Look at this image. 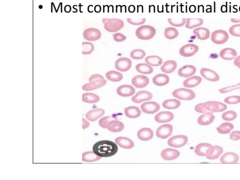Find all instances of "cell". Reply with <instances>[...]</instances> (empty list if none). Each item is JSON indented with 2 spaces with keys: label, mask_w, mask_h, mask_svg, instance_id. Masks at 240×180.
I'll return each mask as SVG.
<instances>
[{
  "label": "cell",
  "mask_w": 240,
  "mask_h": 180,
  "mask_svg": "<svg viewBox=\"0 0 240 180\" xmlns=\"http://www.w3.org/2000/svg\"><path fill=\"white\" fill-rule=\"evenodd\" d=\"M152 94L148 91H140L132 98V101L136 103H140L144 101H148L152 98Z\"/></svg>",
  "instance_id": "9a60e30c"
},
{
  "label": "cell",
  "mask_w": 240,
  "mask_h": 180,
  "mask_svg": "<svg viewBox=\"0 0 240 180\" xmlns=\"http://www.w3.org/2000/svg\"><path fill=\"white\" fill-rule=\"evenodd\" d=\"M156 29L153 26L144 25L138 27L136 31L137 38L142 40H149L156 34Z\"/></svg>",
  "instance_id": "7a4b0ae2"
},
{
  "label": "cell",
  "mask_w": 240,
  "mask_h": 180,
  "mask_svg": "<svg viewBox=\"0 0 240 180\" xmlns=\"http://www.w3.org/2000/svg\"><path fill=\"white\" fill-rule=\"evenodd\" d=\"M173 95L176 98L184 100H193L196 97L195 92L191 90L185 88H180L173 92Z\"/></svg>",
  "instance_id": "8992f818"
},
{
  "label": "cell",
  "mask_w": 240,
  "mask_h": 180,
  "mask_svg": "<svg viewBox=\"0 0 240 180\" xmlns=\"http://www.w3.org/2000/svg\"><path fill=\"white\" fill-rule=\"evenodd\" d=\"M211 40L217 45H222L226 43L229 39V35L226 31L217 30L211 34Z\"/></svg>",
  "instance_id": "5b68a950"
},
{
  "label": "cell",
  "mask_w": 240,
  "mask_h": 180,
  "mask_svg": "<svg viewBox=\"0 0 240 180\" xmlns=\"http://www.w3.org/2000/svg\"><path fill=\"white\" fill-rule=\"evenodd\" d=\"M90 84H85L83 86L84 89L85 90H92L96 88H100L106 84V80L102 76L99 74H95L89 78Z\"/></svg>",
  "instance_id": "3957f363"
},
{
  "label": "cell",
  "mask_w": 240,
  "mask_h": 180,
  "mask_svg": "<svg viewBox=\"0 0 240 180\" xmlns=\"http://www.w3.org/2000/svg\"><path fill=\"white\" fill-rule=\"evenodd\" d=\"M71 7L69 5H66L64 8V10L66 12H69L71 11Z\"/></svg>",
  "instance_id": "9f6ffc18"
},
{
  "label": "cell",
  "mask_w": 240,
  "mask_h": 180,
  "mask_svg": "<svg viewBox=\"0 0 240 180\" xmlns=\"http://www.w3.org/2000/svg\"><path fill=\"white\" fill-rule=\"evenodd\" d=\"M215 116L211 112L206 113L200 115L198 119V123L199 125L207 126L212 124L214 121Z\"/></svg>",
  "instance_id": "7402d4cb"
},
{
  "label": "cell",
  "mask_w": 240,
  "mask_h": 180,
  "mask_svg": "<svg viewBox=\"0 0 240 180\" xmlns=\"http://www.w3.org/2000/svg\"><path fill=\"white\" fill-rule=\"evenodd\" d=\"M111 120L110 116H107L103 118L100 121V124L103 128H107V125L109 123V121Z\"/></svg>",
  "instance_id": "816d5d0a"
},
{
  "label": "cell",
  "mask_w": 240,
  "mask_h": 180,
  "mask_svg": "<svg viewBox=\"0 0 240 180\" xmlns=\"http://www.w3.org/2000/svg\"><path fill=\"white\" fill-rule=\"evenodd\" d=\"M101 36V33L99 30L96 28H88L84 30L83 37L88 41H96L99 40Z\"/></svg>",
  "instance_id": "9c48e42d"
},
{
  "label": "cell",
  "mask_w": 240,
  "mask_h": 180,
  "mask_svg": "<svg viewBox=\"0 0 240 180\" xmlns=\"http://www.w3.org/2000/svg\"><path fill=\"white\" fill-rule=\"evenodd\" d=\"M94 49V47L90 42H84L82 43V54L83 55L91 54Z\"/></svg>",
  "instance_id": "b9f144b4"
},
{
  "label": "cell",
  "mask_w": 240,
  "mask_h": 180,
  "mask_svg": "<svg viewBox=\"0 0 240 180\" xmlns=\"http://www.w3.org/2000/svg\"><path fill=\"white\" fill-rule=\"evenodd\" d=\"M101 7L99 5H97L95 7L94 10L96 12H100L101 11Z\"/></svg>",
  "instance_id": "6f0895ef"
},
{
  "label": "cell",
  "mask_w": 240,
  "mask_h": 180,
  "mask_svg": "<svg viewBox=\"0 0 240 180\" xmlns=\"http://www.w3.org/2000/svg\"><path fill=\"white\" fill-rule=\"evenodd\" d=\"M230 138L234 141H237L240 139V131H234L230 135Z\"/></svg>",
  "instance_id": "f5cc1de1"
},
{
  "label": "cell",
  "mask_w": 240,
  "mask_h": 180,
  "mask_svg": "<svg viewBox=\"0 0 240 180\" xmlns=\"http://www.w3.org/2000/svg\"><path fill=\"white\" fill-rule=\"evenodd\" d=\"M164 35L167 39L173 40L178 37L179 35V32L175 27H169L165 30Z\"/></svg>",
  "instance_id": "ab89813d"
},
{
  "label": "cell",
  "mask_w": 240,
  "mask_h": 180,
  "mask_svg": "<svg viewBox=\"0 0 240 180\" xmlns=\"http://www.w3.org/2000/svg\"><path fill=\"white\" fill-rule=\"evenodd\" d=\"M226 103L230 105H235L236 104L240 103V96L235 95V96H229L227 97L224 100Z\"/></svg>",
  "instance_id": "bcb514c9"
},
{
  "label": "cell",
  "mask_w": 240,
  "mask_h": 180,
  "mask_svg": "<svg viewBox=\"0 0 240 180\" xmlns=\"http://www.w3.org/2000/svg\"><path fill=\"white\" fill-rule=\"evenodd\" d=\"M104 28L109 32H116L124 26L123 21L119 19H103Z\"/></svg>",
  "instance_id": "277c9868"
},
{
  "label": "cell",
  "mask_w": 240,
  "mask_h": 180,
  "mask_svg": "<svg viewBox=\"0 0 240 180\" xmlns=\"http://www.w3.org/2000/svg\"><path fill=\"white\" fill-rule=\"evenodd\" d=\"M115 143L121 148L131 149L134 147V142L129 138L125 137H118L115 139Z\"/></svg>",
  "instance_id": "d4e9b609"
},
{
  "label": "cell",
  "mask_w": 240,
  "mask_h": 180,
  "mask_svg": "<svg viewBox=\"0 0 240 180\" xmlns=\"http://www.w3.org/2000/svg\"><path fill=\"white\" fill-rule=\"evenodd\" d=\"M220 56L223 60L230 61L235 59L237 56V53L235 49L225 48L220 51Z\"/></svg>",
  "instance_id": "ac0fdd59"
},
{
  "label": "cell",
  "mask_w": 240,
  "mask_h": 180,
  "mask_svg": "<svg viewBox=\"0 0 240 180\" xmlns=\"http://www.w3.org/2000/svg\"><path fill=\"white\" fill-rule=\"evenodd\" d=\"M234 63L235 66L240 69V55L236 56L235 59H234Z\"/></svg>",
  "instance_id": "11a10c76"
},
{
  "label": "cell",
  "mask_w": 240,
  "mask_h": 180,
  "mask_svg": "<svg viewBox=\"0 0 240 180\" xmlns=\"http://www.w3.org/2000/svg\"><path fill=\"white\" fill-rule=\"evenodd\" d=\"M125 115L130 118L138 117L141 114V112L138 107L135 106H131L127 107L124 110Z\"/></svg>",
  "instance_id": "4dcf8cb0"
},
{
  "label": "cell",
  "mask_w": 240,
  "mask_h": 180,
  "mask_svg": "<svg viewBox=\"0 0 240 180\" xmlns=\"http://www.w3.org/2000/svg\"><path fill=\"white\" fill-rule=\"evenodd\" d=\"M138 137L141 140H149L152 139L153 138V131L150 128H143L138 131Z\"/></svg>",
  "instance_id": "484cf974"
},
{
  "label": "cell",
  "mask_w": 240,
  "mask_h": 180,
  "mask_svg": "<svg viewBox=\"0 0 240 180\" xmlns=\"http://www.w3.org/2000/svg\"><path fill=\"white\" fill-rule=\"evenodd\" d=\"M188 137L185 135H177L172 137L168 140V144L175 148L183 147L188 142Z\"/></svg>",
  "instance_id": "52a82bcc"
},
{
  "label": "cell",
  "mask_w": 240,
  "mask_h": 180,
  "mask_svg": "<svg viewBox=\"0 0 240 180\" xmlns=\"http://www.w3.org/2000/svg\"><path fill=\"white\" fill-rule=\"evenodd\" d=\"M200 72L202 77L206 80L211 82H217L220 80V76L214 70L208 68H203L201 69Z\"/></svg>",
  "instance_id": "8fae6325"
},
{
  "label": "cell",
  "mask_w": 240,
  "mask_h": 180,
  "mask_svg": "<svg viewBox=\"0 0 240 180\" xmlns=\"http://www.w3.org/2000/svg\"><path fill=\"white\" fill-rule=\"evenodd\" d=\"M131 66V61L128 58H120L115 61V68L120 71H127L130 69Z\"/></svg>",
  "instance_id": "30bf717a"
},
{
  "label": "cell",
  "mask_w": 240,
  "mask_h": 180,
  "mask_svg": "<svg viewBox=\"0 0 240 180\" xmlns=\"http://www.w3.org/2000/svg\"><path fill=\"white\" fill-rule=\"evenodd\" d=\"M106 76L107 79L112 82H119L123 78V76L121 73L114 70L108 72Z\"/></svg>",
  "instance_id": "74e56055"
},
{
  "label": "cell",
  "mask_w": 240,
  "mask_h": 180,
  "mask_svg": "<svg viewBox=\"0 0 240 180\" xmlns=\"http://www.w3.org/2000/svg\"><path fill=\"white\" fill-rule=\"evenodd\" d=\"M239 157L235 152H228L225 153L220 158L221 163L223 164H235L238 162Z\"/></svg>",
  "instance_id": "2e32d148"
},
{
  "label": "cell",
  "mask_w": 240,
  "mask_h": 180,
  "mask_svg": "<svg viewBox=\"0 0 240 180\" xmlns=\"http://www.w3.org/2000/svg\"><path fill=\"white\" fill-rule=\"evenodd\" d=\"M195 110L198 113L204 114L206 113L209 112V111L204 107V103L198 104V105H196L195 107Z\"/></svg>",
  "instance_id": "681fc988"
},
{
  "label": "cell",
  "mask_w": 240,
  "mask_h": 180,
  "mask_svg": "<svg viewBox=\"0 0 240 180\" xmlns=\"http://www.w3.org/2000/svg\"><path fill=\"white\" fill-rule=\"evenodd\" d=\"M173 132V126L170 124H164L157 129L156 135L161 139H166L169 138Z\"/></svg>",
  "instance_id": "5bb4252c"
},
{
  "label": "cell",
  "mask_w": 240,
  "mask_h": 180,
  "mask_svg": "<svg viewBox=\"0 0 240 180\" xmlns=\"http://www.w3.org/2000/svg\"><path fill=\"white\" fill-rule=\"evenodd\" d=\"M174 114L170 112H161L155 116V120L159 123H167L174 119Z\"/></svg>",
  "instance_id": "603a6c76"
},
{
  "label": "cell",
  "mask_w": 240,
  "mask_h": 180,
  "mask_svg": "<svg viewBox=\"0 0 240 180\" xmlns=\"http://www.w3.org/2000/svg\"><path fill=\"white\" fill-rule=\"evenodd\" d=\"M223 152V149L220 146H212L206 152V157L208 160H214L220 157Z\"/></svg>",
  "instance_id": "7c38bea8"
},
{
  "label": "cell",
  "mask_w": 240,
  "mask_h": 180,
  "mask_svg": "<svg viewBox=\"0 0 240 180\" xmlns=\"http://www.w3.org/2000/svg\"><path fill=\"white\" fill-rule=\"evenodd\" d=\"M212 146L210 144L207 143L199 144L196 147L195 152L196 154L198 156H206V152H207V150Z\"/></svg>",
  "instance_id": "1f68e13d"
},
{
  "label": "cell",
  "mask_w": 240,
  "mask_h": 180,
  "mask_svg": "<svg viewBox=\"0 0 240 180\" xmlns=\"http://www.w3.org/2000/svg\"><path fill=\"white\" fill-rule=\"evenodd\" d=\"M161 155L164 160H172L176 159L179 157L180 152L177 150L174 149L167 148L162 151Z\"/></svg>",
  "instance_id": "44dd1931"
},
{
  "label": "cell",
  "mask_w": 240,
  "mask_h": 180,
  "mask_svg": "<svg viewBox=\"0 0 240 180\" xmlns=\"http://www.w3.org/2000/svg\"><path fill=\"white\" fill-rule=\"evenodd\" d=\"M135 92V88L129 85H123L117 89V93L121 97H127L131 96Z\"/></svg>",
  "instance_id": "ffe728a7"
},
{
  "label": "cell",
  "mask_w": 240,
  "mask_h": 180,
  "mask_svg": "<svg viewBox=\"0 0 240 180\" xmlns=\"http://www.w3.org/2000/svg\"><path fill=\"white\" fill-rule=\"evenodd\" d=\"M240 89V83L237 84H234L233 86H229L227 87H224L219 89L220 93H226L227 92H231L232 91H235L236 90Z\"/></svg>",
  "instance_id": "f6af8a7d"
},
{
  "label": "cell",
  "mask_w": 240,
  "mask_h": 180,
  "mask_svg": "<svg viewBox=\"0 0 240 180\" xmlns=\"http://www.w3.org/2000/svg\"><path fill=\"white\" fill-rule=\"evenodd\" d=\"M124 128V124L121 121L115 120L109 123L107 128L110 131L113 132H118L121 131Z\"/></svg>",
  "instance_id": "f546056e"
},
{
  "label": "cell",
  "mask_w": 240,
  "mask_h": 180,
  "mask_svg": "<svg viewBox=\"0 0 240 180\" xmlns=\"http://www.w3.org/2000/svg\"><path fill=\"white\" fill-rule=\"evenodd\" d=\"M141 109L146 114H153L160 110V106L157 102L150 101L142 104Z\"/></svg>",
  "instance_id": "4fadbf2b"
},
{
  "label": "cell",
  "mask_w": 240,
  "mask_h": 180,
  "mask_svg": "<svg viewBox=\"0 0 240 180\" xmlns=\"http://www.w3.org/2000/svg\"><path fill=\"white\" fill-rule=\"evenodd\" d=\"M199 50V47L194 44H188L180 49V55L183 57H189L195 55Z\"/></svg>",
  "instance_id": "ba28073f"
},
{
  "label": "cell",
  "mask_w": 240,
  "mask_h": 180,
  "mask_svg": "<svg viewBox=\"0 0 240 180\" xmlns=\"http://www.w3.org/2000/svg\"><path fill=\"white\" fill-rule=\"evenodd\" d=\"M153 83L158 86H163L166 85L169 82V78L165 74H158L153 77Z\"/></svg>",
  "instance_id": "4316f807"
},
{
  "label": "cell",
  "mask_w": 240,
  "mask_h": 180,
  "mask_svg": "<svg viewBox=\"0 0 240 180\" xmlns=\"http://www.w3.org/2000/svg\"><path fill=\"white\" fill-rule=\"evenodd\" d=\"M169 24L171 26H175V27H181L184 26L186 23V19L185 18L183 19H168Z\"/></svg>",
  "instance_id": "ee69618b"
},
{
  "label": "cell",
  "mask_w": 240,
  "mask_h": 180,
  "mask_svg": "<svg viewBox=\"0 0 240 180\" xmlns=\"http://www.w3.org/2000/svg\"><path fill=\"white\" fill-rule=\"evenodd\" d=\"M202 79L199 76H193L186 79L183 82V86L187 88H193L198 86L202 82Z\"/></svg>",
  "instance_id": "83f0119b"
},
{
  "label": "cell",
  "mask_w": 240,
  "mask_h": 180,
  "mask_svg": "<svg viewBox=\"0 0 240 180\" xmlns=\"http://www.w3.org/2000/svg\"><path fill=\"white\" fill-rule=\"evenodd\" d=\"M136 69L139 73L150 74L153 71V68L151 65L144 63H139L136 66Z\"/></svg>",
  "instance_id": "836d02e7"
},
{
  "label": "cell",
  "mask_w": 240,
  "mask_h": 180,
  "mask_svg": "<svg viewBox=\"0 0 240 180\" xmlns=\"http://www.w3.org/2000/svg\"></svg>",
  "instance_id": "6125c7cd"
},
{
  "label": "cell",
  "mask_w": 240,
  "mask_h": 180,
  "mask_svg": "<svg viewBox=\"0 0 240 180\" xmlns=\"http://www.w3.org/2000/svg\"><path fill=\"white\" fill-rule=\"evenodd\" d=\"M146 53L144 50L140 49H135L130 53V56L135 60H141L146 56Z\"/></svg>",
  "instance_id": "60d3db41"
},
{
  "label": "cell",
  "mask_w": 240,
  "mask_h": 180,
  "mask_svg": "<svg viewBox=\"0 0 240 180\" xmlns=\"http://www.w3.org/2000/svg\"><path fill=\"white\" fill-rule=\"evenodd\" d=\"M204 107L209 112L218 113L220 105L218 101H209L204 103Z\"/></svg>",
  "instance_id": "f35d334b"
},
{
  "label": "cell",
  "mask_w": 240,
  "mask_h": 180,
  "mask_svg": "<svg viewBox=\"0 0 240 180\" xmlns=\"http://www.w3.org/2000/svg\"><path fill=\"white\" fill-rule=\"evenodd\" d=\"M146 19L145 18L142 19H131L128 18L127 21L130 24L134 25V26H138L141 24H143L146 22Z\"/></svg>",
  "instance_id": "c3c4849f"
},
{
  "label": "cell",
  "mask_w": 240,
  "mask_h": 180,
  "mask_svg": "<svg viewBox=\"0 0 240 180\" xmlns=\"http://www.w3.org/2000/svg\"><path fill=\"white\" fill-rule=\"evenodd\" d=\"M234 128L233 124L230 123H224L216 128L217 131L221 134H229Z\"/></svg>",
  "instance_id": "e575fe53"
},
{
  "label": "cell",
  "mask_w": 240,
  "mask_h": 180,
  "mask_svg": "<svg viewBox=\"0 0 240 180\" xmlns=\"http://www.w3.org/2000/svg\"><path fill=\"white\" fill-rule=\"evenodd\" d=\"M93 152L100 157H110L117 152L118 148L116 144L109 140H101L93 146Z\"/></svg>",
  "instance_id": "6da1fadb"
},
{
  "label": "cell",
  "mask_w": 240,
  "mask_h": 180,
  "mask_svg": "<svg viewBox=\"0 0 240 180\" xmlns=\"http://www.w3.org/2000/svg\"><path fill=\"white\" fill-rule=\"evenodd\" d=\"M231 21L234 23H240V19L238 18H231Z\"/></svg>",
  "instance_id": "680465c9"
},
{
  "label": "cell",
  "mask_w": 240,
  "mask_h": 180,
  "mask_svg": "<svg viewBox=\"0 0 240 180\" xmlns=\"http://www.w3.org/2000/svg\"><path fill=\"white\" fill-rule=\"evenodd\" d=\"M135 6H134L133 5H131V6L129 7V11L130 12H133L135 11Z\"/></svg>",
  "instance_id": "91938a15"
},
{
  "label": "cell",
  "mask_w": 240,
  "mask_h": 180,
  "mask_svg": "<svg viewBox=\"0 0 240 180\" xmlns=\"http://www.w3.org/2000/svg\"><path fill=\"white\" fill-rule=\"evenodd\" d=\"M229 32L233 36L240 37V24H235L231 26Z\"/></svg>",
  "instance_id": "7dc6e473"
},
{
  "label": "cell",
  "mask_w": 240,
  "mask_h": 180,
  "mask_svg": "<svg viewBox=\"0 0 240 180\" xmlns=\"http://www.w3.org/2000/svg\"><path fill=\"white\" fill-rule=\"evenodd\" d=\"M114 40L116 42H123L126 39V37L121 33H116L113 35Z\"/></svg>",
  "instance_id": "f907efd6"
},
{
  "label": "cell",
  "mask_w": 240,
  "mask_h": 180,
  "mask_svg": "<svg viewBox=\"0 0 240 180\" xmlns=\"http://www.w3.org/2000/svg\"><path fill=\"white\" fill-rule=\"evenodd\" d=\"M189 9L191 12H194L196 11V7L194 5L190 6Z\"/></svg>",
  "instance_id": "94428289"
},
{
  "label": "cell",
  "mask_w": 240,
  "mask_h": 180,
  "mask_svg": "<svg viewBox=\"0 0 240 180\" xmlns=\"http://www.w3.org/2000/svg\"><path fill=\"white\" fill-rule=\"evenodd\" d=\"M203 23V19L202 18H188L186 20V24L185 27L188 29H191L195 27L200 26Z\"/></svg>",
  "instance_id": "d6a6232c"
},
{
  "label": "cell",
  "mask_w": 240,
  "mask_h": 180,
  "mask_svg": "<svg viewBox=\"0 0 240 180\" xmlns=\"http://www.w3.org/2000/svg\"><path fill=\"white\" fill-rule=\"evenodd\" d=\"M219 105H220V108H219L218 112H223V111L226 110L227 109V105L223 103L222 102H219Z\"/></svg>",
  "instance_id": "db71d44e"
},
{
  "label": "cell",
  "mask_w": 240,
  "mask_h": 180,
  "mask_svg": "<svg viewBox=\"0 0 240 180\" xmlns=\"http://www.w3.org/2000/svg\"><path fill=\"white\" fill-rule=\"evenodd\" d=\"M193 33L197 36L198 39L202 40H207L210 36L209 30L205 27L196 28L193 31Z\"/></svg>",
  "instance_id": "cb8c5ba5"
},
{
  "label": "cell",
  "mask_w": 240,
  "mask_h": 180,
  "mask_svg": "<svg viewBox=\"0 0 240 180\" xmlns=\"http://www.w3.org/2000/svg\"><path fill=\"white\" fill-rule=\"evenodd\" d=\"M149 83V79L144 75H138L134 77L132 84L134 86L138 88H144Z\"/></svg>",
  "instance_id": "e0dca14e"
},
{
  "label": "cell",
  "mask_w": 240,
  "mask_h": 180,
  "mask_svg": "<svg viewBox=\"0 0 240 180\" xmlns=\"http://www.w3.org/2000/svg\"><path fill=\"white\" fill-rule=\"evenodd\" d=\"M196 68L193 65H185L180 68L178 71V74L180 77L188 78L194 75L196 72Z\"/></svg>",
  "instance_id": "d6986e66"
},
{
  "label": "cell",
  "mask_w": 240,
  "mask_h": 180,
  "mask_svg": "<svg viewBox=\"0 0 240 180\" xmlns=\"http://www.w3.org/2000/svg\"><path fill=\"white\" fill-rule=\"evenodd\" d=\"M237 115L234 111H228L222 114V118L226 121H232L237 118Z\"/></svg>",
  "instance_id": "7bdbcfd3"
},
{
  "label": "cell",
  "mask_w": 240,
  "mask_h": 180,
  "mask_svg": "<svg viewBox=\"0 0 240 180\" xmlns=\"http://www.w3.org/2000/svg\"><path fill=\"white\" fill-rule=\"evenodd\" d=\"M145 61L147 64L152 66H158L163 63L161 58L156 55L148 56L146 58Z\"/></svg>",
  "instance_id": "8d00e7d4"
},
{
  "label": "cell",
  "mask_w": 240,
  "mask_h": 180,
  "mask_svg": "<svg viewBox=\"0 0 240 180\" xmlns=\"http://www.w3.org/2000/svg\"><path fill=\"white\" fill-rule=\"evenodd\" d=\"M181 102L178 100L170 99L164 101L162 106L164 108L168 109H177L181 105Z\"/></svg>",
  "instance_id": "d590c367"
},
{
  "label": "cell",
  "mask_w": 240,
  "mask_h": 180,
  "mask_svg": "<svg viewBox=\"0 0 240 180\" xmlns=\"http://www.w3.org/2000/svg\"><path fill=\"white\" fill-rule=\"evenodd\" d=\"M177 64L173 60H169L165 61L162 66L161 70L165 73H171L176 69Z\"/></svg>",
  "instance_id": "f1b7e54d"
}]
</instances>
